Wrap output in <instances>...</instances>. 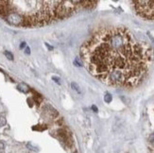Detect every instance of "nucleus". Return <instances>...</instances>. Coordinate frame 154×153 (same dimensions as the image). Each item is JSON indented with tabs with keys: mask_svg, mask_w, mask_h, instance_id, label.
<instances>
[{
	"mask_svg": "<svg viewBox=\"0 0 154 153\" xmlns=\"http://www.w3.org/2000/svg\"><path fill=\"white\" fill-rule=\"evenodd\" d=\"M81 60L92 76L118 87H134L144 80L154 60L153 48L123 27L97 30L81 47Z\"/></svg>",
	"mask_w": 154,
	"mask_h": 153,
	"instance_id": "obj_1",
	"label": "nucleus"
},
{
	"mask_svg": "<svg viewBox=\"0 0 154 153\" xmlns=\"http://www.w3.org/2000/svg\"><path fill=\"white\" fill-rule=\"evenodd\" d=\"M82 8L76 0L0 1V17L18 27H43L70 17Z\"/></svg>",
	"mask_w": 154,
	"mask_h": 153,
	"instance_id": "obj_2",
	"label": "nucleus"
},
{
	"mask_svg": "<svg viewBox=\"0 0 154 153\" xmlns=\"http://www.w3.org/2000/svg\"><path fill=\"white\" fill-rule=\"evenodd\" d=\"M133 4L138 15L154 21V1H134Z\"/></svg>",
	"mask_w": 154,
	"mask_h": 153,
	"instance_id": "obj_3",
	"label": "nucleus"
},
{
	"mask_svg": "<svg viewBox=\"0 0 154 153\" xmlns=\"http://www.w3.org/2000/svg\"><path fill=\"white\" fill-rule=\"evenodd\" d=\"M17 89L20 91V92H22V93L27 94V92L29 91V87L27 86L26 83H20V84H18V86H17Z\"/></svg>",
	"mask_w": 154,
	"mask_h": 153,
	"instance_id": "obj_4",
	"label": "nucleus"
},
{
	"mask_svg": "<svg viewBox=\"0 0 154 153\" xmlns=\"http://www.w3.org/2000/svg\"><path fill=\"white\" fill-rule=\"evenodd\" d=\"M113 100V97H112V95L109 93H107L105 96H104V101L106 102V103H111V101Z\"/></svg>",
	"mask_w": 154,
	"mask_h": 153,
	"instance_id": "obj_5",
	"label": "nucleus"
},
{
	"mask_svg": "<svg viewBox=\"0 0 154 153\" xmlns=\"http://www.w3.org/2000/svg\"><path fill=\"white\" fill-rule=\"evenodd\" d=\"M4 55L6 56V58H7L8 60H13V55L10 53V51H4Z\"/></svg>",
	"mask_w": 154,
	"mask_h": 153,
	"instance_id": "obj_6",
	"label": "nucleus"
},
{
	"mask_svg": "<svg viewBox=\"0 0 154 153\" xmlns=\"http://www.w3.org/2000/svg\"><path fill=\"white\" fill-rule=\"evenodd\" d=\"M71 86H72V88H73L74 90H76L78 92V93H81V90H80V86L78 85L76 82H72L71 83Z\"/></svg>",
	"mask_w": 154,
	"mask_h": 153,
	"instance_id": "obj_7",
	"label": "nucleus"
},
{
	"mask_svg": "<svg viewBox=\"0 0 154 153\" xmlns=\"http://www.w3.org/2000/svg\"><path fill=\"white\" fill-rule=\"evenodd\" d=\"M5 124H6V118L4 116H0V127L5 126Z\"/></svg>",
	"mask_w": 154,
	"mask_h": 153,
	"instance_id": "obj_8",
	"label": "nucleus"
},
{
	"mask_svg": "<svg viewBox=\"0 0 154 153\" xmlns=\"http://www.w3.org/2000/svg\"><path fill=\"white\" fill-rule=\"evenodd\" d=\"M52 80H53L54 81L56 82V83L60 84V79H59V78H56V76H53V78H52Z\"/></svg>",
	"mask_w": 154,
	"mask_h": 153,
	"instance_id": "obj_9",
	"label": "nucleus"
},
{
	"mask_svg": "<svg viewBox=\"0 0 154 153\" xmlns=\"http://www.w3.org/2000/svg\"><path fill=\"white\" fill-rule=\"evenodd\" d=\"M25 53L27 54V55H29L30 54V48L28 47H26V49H25Z\"/></svg>",
	"mask_w": 154,
	"mask_h": 153,
	"instance_id": "obj_10",
	"label": "nucleus"
},
{
	"mask_svg": "<svg viewBox=\"0 0 154 153\" xmlns=\"http://www.w3.org/2000/svg\"><path fill=\"white\" fill-rule=\"evenodd\" d=\"M149 141H150V143L154 146V133L150 136V138H149Z\"/></svg>",
	"mask_w": 154,
	"mask_h": 153,
	"instance_id": "obj_11",
	"label": "nucleus"
},
{
	"mask_svg": "<svg viewBox=\"0 0 154 153\" xmlns=\"http://www.w3.org/2000/svg\"><path fill=\"white\" fill-rule=\"evenodd\" d=\"M92 110L94 111V113H97V112H98V109H97V107L95 106V105H93V106H92Z\"/></svg>",
	"mask_w": 154,
	"mask_h": 153,
	"instance_id": "obj_12",
	"label": "nucleus"
},
{
	"mask_svg": "<svg viewBox=\"0 0 154 153\" xmlns=\"http://www.w3.org/2000/svg\"><path fill=\"white\" fill-rule=\"evenodd\" d=\"M74 63H75V64H76V66H78V67L81 66V63H79V62H78V59H76V60H74Z\"/></svg>",
	"mask_w": 154,
	"mask_h": 153,
	"instance_id": "obj_13",
	"label": "nucleus"
},
{
	"mask_svg": "<svg viewBox=\"0 0 154 153\" xmlns=\"http://www.w3.org/2000/svg\"><path fill=\"white\" fill-rule=\"evenodd\" d=\"M27 147H29L30 149H32V150H36V151H37L36 147H33V146H31V145H30V144H27Z\"/></svg>",
	"mask_w": 154,
	"mask_h": 153,
	"instance_id": "obj_14",
	"label": "nucleus"
},
{
	"mask_svg": "<svg viewBox=\"0 0 154 153\" xmlns=\"http://www.w3.org/2000/svg\"><path fill=\"white\" fill-rule=\"evenodd\" d=\"M4 147H5V145H4L3 142H0V149H3Z\"/></svg>",
	"mask_w": 154,
	"mask_h": 153,
	"instance_id": "obj_15",
	"label": "nucleus"
},
{
	"mask_svg": "<svg viewBox=\"0 0 154 153\" xmlns=\"http://www.w3.org/2000/svg\"><path fill=\"white\" fill-rule=\"evenodd\" d=\"M25 47H26V43H25V42H23V43L20 44V48L22 49V48H24Z\"/></svg>",
	"mask_w": 154,
	"mask_h": 153,
	"instance_id": "obj_16",
	"label": "nucleus"
},
{
	"mask_svg": "<svg viewBox=\"0 0 154 153\" xmlns=\"http://www.w3.org/2000/svg\"><path fill=\"white\" fill-rule=\"evenodd\" d=\"M45 45H47V47H48V49H49V50H52V49H53V47H51V45H49V44H48V43H45Z\"/></svg>",
	"mask_w": 154,
	"mask_h": 153,
	"instance_id": "obj_17",
	"label": "nucleus"
}]
</instances>
